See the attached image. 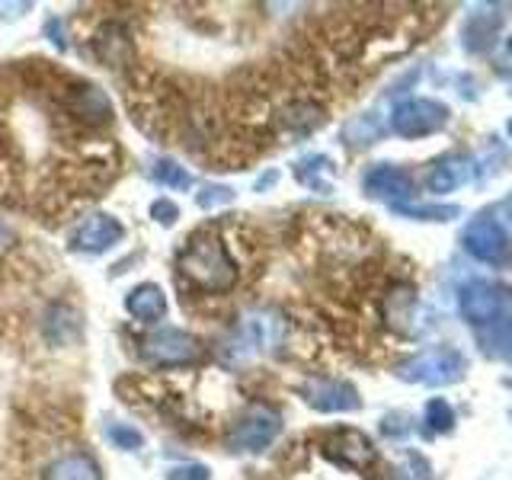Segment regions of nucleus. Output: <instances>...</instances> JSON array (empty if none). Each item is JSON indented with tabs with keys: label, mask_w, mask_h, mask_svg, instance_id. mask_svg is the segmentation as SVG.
I'll use <instances>...</instances> for the list:
<instances>
[{
	"label": "nucleus",
	"mask_w": 512,
	"mask_h": 480,
	"mask_svg": "<svg viewBox=\"0 0 512 480\" xmlns=\"http://www.w3.org/2000/svg\"><path fill=\"white\" fill-rule=\"evenodd\" d=\"M176 269L202 292H228L237 282V263L218 234H192L176 253Z\"/></svg>",
	"instance_id": "f257e3e1"
},
{
	"label": "nucleus",
	"mask_w": 512,
	"mask_h": 480,
	"mask_svg": "<svg viewBox=\"0 0 512 480\" xmlns=\"http://www.w3.org/2000/svg\"><path fill=\"white\" fill-rule=\"evenodd\" d=\"M279 432H282V416L266 404H253L237 416V423L231 426L228 445L234 452L260 455L276 442Z\"/></svg>",
	"instance_id": "f03ea898"
},
{
	"label": "nucleus",
	"mask_w": 512,
	"mask_h": 480,
	"mask_svg": "<svg viewBox=\"0 0 512 480\" xmlns=\"http://www.w3.org/2000/svg\"><path fill=\"white\" fill-rule=\"evenodd\" d=\"M125 237V228L119 218H112L109 212H90L80 218L71 234H68V247L74 253H87V256H100L112 250Z\"/></svg>",
	"instance_id": "7ed1b4c3"
},
{
	"label": "nucleus",
	"mask_w": 512,
	"mask_h": 480,
	"mask_svg": "<svg viewBox=\"0 0 512 480\" xmlns=\"http://www.w3.org/2000/svg\"><path fill=\"white\" fill-rule=\"evenodd\" d=\"M141 356L154 365H189L202 356L199 340L180 327H160L141 343Z\"/></svg>",
	"instance_id": "20e7f679"
},
{
	"label": "nucleus",
	"mask_w": 512,
	"mask_h": 480,
	"mask_svg": "<svg viewBox=\"0 0 512 480\" xmlns=\"http://www.w3.org/2000/svg\"><path fill=\"white\" fill-rule=\"evenodd\" d=\"M304 400L320 410V413H343V410H356L359 407V394L352 384L346 381H330V378H311L301 388Z\"/></svg>",
	"instance_id": "39448f33"
},
{
	"label": "nucleus",
	"mask_w": 512,
	"mask_h": 480,
	"mask_svg": "<svg viewBox=\"0 0 512 480\" xmlns=\"http://www.w3.org/2000/svg\"><path fill=\"white\" fill-rule=\"evenodd\" d=\"M442 122H445V109L429 100H410L394 109V132L407 135V138L436 132Z\"/></svg>",
	"instance_id": "423d86ee"
},
{
	"label": "nucleus",
	"mask_w": 512,
	"mask_h": 480,
	"mask_svg": "<svg viewBox=\"0 0 512 480\" xmlns=\"http://www.w3.org/2000/svg\"><path fill=\"white\" fill-rule=\"evenodd\" d=\"M68 112L74 119L87 122V125H106L112 119V103H109V96L100 87L77 84L68 93Z\"/></svg>",
	"instance_id": "0eeeda50"
},
{
	"label": "nucleus",
	"mask_w": 512,
	"mask_h": 480,
	"mask_svg": "<svg viewBox=\"0 0 512 480\" xmlns=\"http://www.w3.org/2000/svg\"><path fill=\"white\" fill-rule=\"evenodd\" d=\"M125 311L135 320H144V324H157V320L167 317L170 304H167L164 288L154 282H141L125 295Z\"/></svg>",
	"instance_id": "6e6552de"
},
{
	"label": "nucleus",
	"mask_w": 512,
	"mask_h": 480,
	"mask_svg": "<svg viewBox=\"0 0 512 480\" xmlns=\"http://www.w3.org/2000/svg\"><path fill=\"white\" fill-rule=\"evenodd\" d=\"M93 48H96V58L109 68H122L125 61H132L135 48H132V36H128V29L119 26V23H106L100 26L93 39Z\"/></svg>",
	"instance_id": "1a4fd4ad"
},
{
	"label": "nucleus",
	"mask_w": 512,
	"mask_h": 480,
	"mask_svg": "<svg viewBox=\"0 0 512 480\" xmlns=\"http://www.w3.org/2000/svg\"><path fill=\"white\" fill-rule=\"evenodd\" d=\"M42 480H103L100 464L87 452H64L45 464Z\"/></svg>",
	"instance_id": "9d476101"
},
{
	"label": "nucleus",
	"mask_w": 512,
	"mask_h": 480,
	"mask_svg": "<svg viewBox=\"0 0 512 480\" xmlns=\"http://www.w3.org/2000/svg\"><path fill=\"white\" fill-rule=\"evenodd\" d=\"M327 455L336 458L340 464H352V468H362V464L372 461V445L356 429H340L333 432V439L327 442Z\"/></svg>",
	"instance_id": "9b49d317"
},
{
	"label": "nucleus",
	"mask_w": 512,
	"mask_h": 480,
	"mask_svg": "<svg viewBox=\"0 0 512 480\" xmlns=\"http://www.w3.org/2000/svg\"><path fill=\"white\" fill-rule=\"evenodd\" d=\"M365 189L372 192V196H381V199L410 196V180H407V173H400L397 167L378 164L365 173Z\"/></svg>",
	"instance_id": "f8f14e48"
},
{
	"label": "nucleus",
	"mask_w": 512,
	"mask_h": 480,
	"mask_svg": "<svg viewBox=\"0 0 512 480\" xmlns=\"http://www.w3.org/2000/svg\"><path fill=\"white\" fill-rule=\"evenodd\" d=\"M468 247L480 256V260H496L500 253H506V237L500 231V224L493 221H477L468 231Z\"/></svg>",
	"instance_id": "ddd939ff"
},
{
	"label": "nucleus",
	"mask_w": 512,
	"mask_h": 480,
	"mask_svg": "<svg viewBox=\"0 0 512 480\" xmlns=\"http://www.w3.org/2000/svg\"><path fill=\"white\" fill-rule=\"evenodd\" d=\"M45 336L55 346L74 343L80 336V314L71 311L68 304H55V308L48 311V317H45Z\"/></svg>",
	"instance_id": "4468645a"
},
{
	"label": "nucleus",
	"mask_w": 512,
	"mask_h": 480,
	"mask_svg": "<svg viewBox=\"0 0 512 480\" xmlns=\"http://www.w3.org/2000/svg\"><path fill=\"white\" fill-rule=\"evenodd\" d=\"M452 372H458V368H452V356H448V352H429V356L407 365L404 378L432 384V381H448V378H452Z\"/></svg>",
	"instance_id": "2eb2a0df"
},
{
	"label": "nucleus",
	"mask_w": 512,
	"mask_h": 480,
	"mask_svg": "<svg viewBox=\"0 0 512 480\" xmlns=\"http://www.w3.org/2000/svg\"><path fill=\"white\" fill-rule=\"evenodd\" d=\"M151 180H154L157 186L170 189V192H186V189H192V176H189V170L176 164V160H167V157L154 160Z\"/></svg>",
	"instance_id": "dca6fc26"
},
{
	"label": "nucleus",
	"mask_w": 512,
	"mask_h": 480,
	"mask_svg": "<svg viewBox=\"0 0 512 480\" xmlns=\"http://www.w3.org/2000/svg\"><path fill=\"white\" fill-rule=\"evenodd\" d=\"M324 170H330V160L327 157H304L301 164L295 167V176L304 183V186H311V189H317V192H324L327 189V183L320 180V173Z\"/></svg>",
	"instance_id": "f3484780"
},
{
	"label": "nucleus",
	"mask_w": 512,
	"mask_h": 480,
	"mask_svg": "<svg viewBox=\"0 0 512 480\" xmlns=\"http://www.w3.org/2000/svg\"><path fill=\"white\" fill-rule=\"evenodd\" d=\"M106 439L116 448H122V452H138V448L144 445L141 429L128 426V423H109L106 426Z\"/></svg>",
	"instance_id": "a211bd4d"
},
{
	"label": "nucleus",
	"mask_w": 512,
	"mask_h": 480,
	"mask_svg": "<svg viewBox=\"0 0 512 480\" xmlns=\"http://www.w3.org/2000/svg\"><path fill=\"white\" fill-rule=\"evenodd\" d=\"M234 202V189L231 186H218V183H208L196 192V205L205 208V212H212V208H221V205H231Z\"/></svg>",
	"instance_id": "6ab92c4d"
},
{
	"label": "nucleus",
	"mask_w": 512,
	"mask_h": 480,
	"mask_svg": "<svg viewBox=\"0 0 512 480\" xmlns=\"http://www.w3.org/2000/svg\"><path fill=\"white\" fill-rule=\"evenodd\" d=\"M151 218L160 224V228H173L180 221V205L170 202V199H154L151 202Z\"/></svg>",
	"instance_id": "aec40b11"
},
{
	"label": "nucleus",
	"mask_w": 512,
	"mask_h": 480,
	"mask_svg": "<svg viewBox=\"0 0 512 480\" xmlns=\"http://www.w3.org/2000/svg\"><path fill=\"white\" fill-rule=\"evenodd\" d=\"M167 480H212V471L208 464H176V468L167 471Z\"/></svg>",
	"instance_id": "412c9836"
},
{
	"label": "nucleus",
	"mask_w": 512,
	"mask_h": 480,
	"mask_svg": "<svg viewBox=\"0 0 512 480\" xmlns=\"http://www.w3.org/2000/svg\"><path fill=\"white\" fill-rule=\"evenodd\" d=\"M10 247H13V234L7 231V224L0 221V256H4V253H7Z\"/></svg>",
	"instance_id": "4be33fe9"
}]
</instances>
